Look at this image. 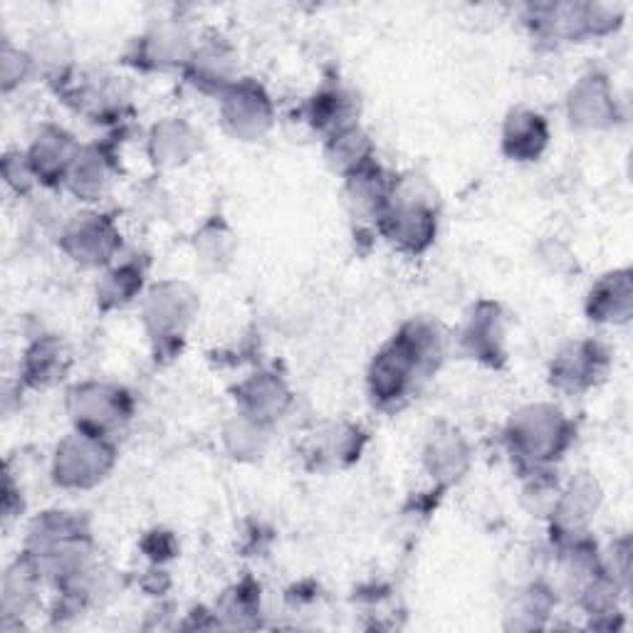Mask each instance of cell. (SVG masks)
Returning a JSON list of instances; mask_svg holds the SVG:
<instances>
[{
    "label": "cell",
    "instance_id": "obj_1",
    "mask_svg": "<svg viewBox=\"0 0 633 633\" xmlns=\"http://www.w3.org/2000/svg\"><path fill=\"white\" fill-rule=\"evenodd\" d=\"M505 142L507 146H512V156H537L539 148L547 142L542 117L533 115V111H517V115H512L507 122Z\"/></svg>",
    "mask_w": 633,
    "mask_h": 633
}]
</instances>
